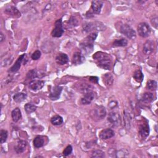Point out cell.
<instances>
[{"mask_svg": "<svg viewBox=\"0 0 158 158\" xmlns=\"http://www.w3.org/2000/svg\"><path fill=\"white\" fill-rule=\"evenodd\" d=\"M93 58L96 61L97 65L99 67L106 70L111 69V60L109 54L102 52H97L93 55Z\"/></svg>", "mask_w": 158, "mask_h": 158, "instance_id": "6da1fadb", "label": "cell"}, {"mask_svg": "<svg viewBox=\"0 0 158 158\" xmlns=\"http://www.w3.org/2000/svg\"><path fill=\"white\" fill-rule=\"evenodd\" d=\"M105 25L100 22H89L83 25V30L85 32H90L93 31H103Z\"/></svg>", "mask_w": 158, "mask_h": 158, "instance_id": "7a4b0ae2", "label": "cell"}, {"mask_svg": "<svg viewBox=\"0 0 158 158\" xmlns=\"http://www.w3.org/2000/svg\"><path fill=\"white\" fill-rule=\"evenodd\" d=\"M120 32L129 39L134 40L136 38V32L133 28L127 24H123L120 28Z\"/></svg>", "mask_w": 158, "mask_h": 158, "instance_id": "3957f363", "label": "cell"}, {"mask_svg": "<svg viewBox=\"0 0 158 158\" xmlns=\"http://www.w3.org/2000/svg\"><path fill=\"white\" fill-rule=\"evenodd\" d=\"M64 28L62 23V19L57 20L54 24V28L51 32V35L53 37L60 38L64 34Z\"/></svg>", "mask_w": 158, "mask_h": 158, "instance_id": "277c9868", "label": "cell"}, {"mask_svg": "<svg viewBox=\"0 0 158 158\" xmlns=\"http://www.w3.org/2000/svg\"><path fill=\"white\" fill-rule=\"evenodd\" d=\"M138 33L141 37H148L151 33L150 27L145 22L140 23L138 26Z\"/></svg>", "mask_w": 158, "mask_h": 158, "instance_id": "5b68a950", "label": "cell"}, {"mask_svg": "<svg viewBox=\"0 0 158 158\" xmlns=\"http://www.w3.org/2000/svg\"><path fill=\"white\" fill-rule=\"evenodd\" d=\"M109 122L115 126H119L121 124V118L120 115L117 112H111L109 114L108 116Z\"/></svg>", "mask_w": 158, "mask_h": 158, "instance_id": "8992f818", "label": "cell"}, {"mask_svg": "<svg viewBox=\"0 0 158 158\" xmlns=\"http://www.w3.org/2000/svg\"><path fill=\"white\" fill-rule=\"evenodd\" d=\"M106 116V108L102 106H98L94 110V116L98 120L104 119Z\"/></svg>", "mask_w": 158, "mask_h": 158, "instance_id": "52a82bcc", "label": "cell"}, {"mask_svg": "<svg viewBox=\"0 0 158 158\" xmlns=\"http://www.w3.org/2000/svg\"><path fill=\"white\" fill-rule=\"evenodd\" d=\"M154 43L153 40H147L143 46V52L147 55H150L154 52Z\"/></svg>", "mask_w": 158, "mask_h": 158, "instance_id": "ba28073f", "label": "cell"}, {"mask_svg": "<svg viewBox=\"0 0 158 158\" xmlns=\"http://www.w3.org/2000/svg\"><path fill=\"white\" fill-rule=\"evenodd\" d=\"M45 82L40 80H33L29 83V87L33 91H37L41 90L44 87Z\"/></svg>", "mask_w": 158, "mask_h": 158, "instance_id": "9c48e42d", "label": "cell"}, {"mask_svg": "<svg viewBox=\"0 0 158 158\" xmlns=\"http://www.w3.org/2000/svg\"><path fill=\"white\" fill-rule=\"evenodd\" d=\"M62 90L63 88L61 87H60V86H56V87H53L49 95L50 98L51 100H53V101L58 99L60 97Z\"/></svg>", "mask_w": 158, "mask_h": 158, "instance_id": "30bf717a", "label": "cell"}, {"mask_svg": "<svg viewBox=\"0 0 158 158\" xmlns=\"http://www.w3.org/2000/svg\"><path fill=\"white\" fill-rule=\"evenodd\" d=\"M85 61V57L82 53L77 51L74 53L73 56L72 63L74 65H80L82 64Z\"/></svg>", "mask_w": 158, "mask_h": 158, "instance_id": "8fae6325", "label": "cell"}, {"mask_svg": "<svg viewBox=\"0 0 158 158\" xmlns=\"http://www.w3.org/2000/svg\"><path fill=\"white\" fill-rule=\"evenodd\" d=\"M5 12L8 15L12 16V17H15V18H19L21 16V14L19 11V10L14 6H11L8 7L7 8L5 9Z\"/></svg>", "mask_w": 158, "mask_h": 158, "instance_id": "7c38bea8", "label": "cell"}, {"mask_svg": "<svg viewBox=\"0 0 158 158\" xmlns=\"http://www.w3.org/2000/svg\"><path fill=\"white\" fill-rule=\"evenodd\" d=\"M115 135L114 131L111 128H106L99 134V137L102 140H108L113 137Z\"/></svg>", "mask_w": 158, "mask_h": 158, "instance_id": "4fadbf2b", "label": "cell"}, {"mask_svg": "<svg viewBox=\"0 0 158 158\" xmlns=\"http://www.w3.org/2000/svg\"><path fill=\"white\" fill-rule=\"evenodd\" d=\"M95 98V94L93 92H89L84 95L81 99V102L83 105H90Z\"/></svg>", "mask_w": 158, "mask_h": 158, "instance_id": "5bb4252c", "label": "cell"}, {"mask_svg": "<svg viewBox=\"0 0 158 158\" xmlns=\"http://www.w3.org/2000/svg\"><path fill=\"white\" fill-rule=\"evenodd\" d=\"M139 134L143 138H146L150 134V128L147 124H143L140 126Z\"/></svg>", "mask_w": 158, "mask_h": 158, "instance_id": "9a60e30c", "label": "cell"}, {"mask_svg": "<svg viewBox=\"0 0 158 158\" xmlns=\"http://www.w3.org/2000/svg\"><path fill=\"white\" fill-rule=\"evenodd\" d=\"M25 57V54H24L18 57V59L16 61L15 64H14L13 65V66L11 68V69H10L11 72H12V73H16V72H18L19 70V69L21 66V64L23 62Z\"/></svg>", "mask_w": 158, "mask_h": 158, "instance_id": "2e32d148", "label": "cell"}, {"mask_svg": "<svg viewBox=\"0 0 158 158\" xmlns=\"http://www.w3.org/2000/svg\"><path fill=\"white\" fill-rule=\"evenodd\" d=\"M26 147H27V142L24 140H20L17 142L16 145L15 146V147H14V150H15L16 152L18 154H21L25 151Z\"/></svg>", "mask_w": 158, "mask_h": 158, "instance_id": "e0dca14e", "label": "cell"}, {"mask_svg": "<svg viewBox=\"0 0 158 158\" xmlns=\"http://www.w3.org/2000/svg\"><path fill=\"white\" fill-rule=\"evenodd\" d=\"M103 6V2L102 1H93L92 3V9L95 14H99Z\"/></svg>", "mask_w": 158, "mask_h": 158, "instance_id": "ac0fdd59", "label": "cell"}, {"mask_svg": "<svg viewBox=\"0 0 158 158\" xmlns=\"http://www.w3.org/2000/svg\"><path fill=\"white\" fill-rule=\"evenodd\" d=\"M56 63L60 65H64L69 61V57L65 53H60L56 57Z\"/></svg>", "mask_w": 158, "mask_h": 158, "instance_id": "d6986e66", "label": "cell"}, {"mask_svg": "<svg viewBox=\"0 0 158 158\" xmlns=\"http://www.w3.org/2000/svg\"><path fill=\"white\" fill-rule=\"evenodd\" d=\"M11 116L12 121L14 122H18L22 117V114L20 109L19 108H16L14 109L11 112Z\"/></svg>", "mask_w": 158, "mask_h": 158, "instance_id": "ffe728a7", "label": "cell"}, {"mask_svg": "<svg viewBox=\"0 0 158 158\" xmlns=\"http://www.w3.org/2000/svg\"><path fill=\"white\" fill-rule=\"evenodd\" d=\"M81 47L83 51L86 53H90L93 50V44L88 41L81 44Z\"/></svg>", "mask_w": 158, "mask_h": 158, "instance_id": "44dd1931", "label": "cell"}, {"mask_svg": "<svg viewBox=\"0 0 158 158\" xmlns=\"http://www.w3.org/2000/svg\"><path fill=\"white\" fill-rule=\"evenodd\" d=\"M79 89L80 92L86 94L89 92H92V90L93 88L91 85H89L87 83H80Z\"/></svg>", "mask_w": 158, "mask_h": 158, "instance_id": "7402d4cb", "label": "cell"}, {"mask_svg": "<svg viewBox=\"0 0 158 158\" xmlns=\"http://www.w3.org/2000/svg\"><path fill=\"white\" fill-rule=\"evenodd\" d=\"M103 82L105 83V85L108 86V87H109V86H111L113 83L114 82V77L111 74H106L103 76Z\"/></svg>", "mask_w": 158, "mask_h": 158, "instance_id": "603a6c76", "label": "cell"}, {"mask_svg": "<svg viewBox=\"0 0 158 158\" xmlns=\"http://www.w3.org/2000/svg\"><path fill=\"white\" fill-rule=\"evenodd\" d=\"M128 41L125 38H121V39H117L115 40L112 44V46L114 47H125L127 45Z\"/></svg>", "mask_w": 158, "mask_h": 158, "instance_id": "cb8c5ba5", "label": "cell"}, {"mask_svg": "<svg viewBox=\"0 0 158 158\" xmlns=\"http://www.w3.org/2000/svg\"><path fill=\"white\" fill-rule=\"evenodd\" d=\"M44 139L41 136H38L34 140V145L35 148H39L44 145Z\"/></svg>", "mask_w": 158, "mask_h": 158, "instance_id": "d4e9b609", "label": "cell"}, {"mask_svg": "<svg viewBox=\"0 0 158 158\" xmlns=\"http://www.w3.org/2000/svg\"><path fill=\"white\" fill-rule=\"evenodd\" d=\"M154 96L153 94L151 93H145L143 94L141 96V100L142 102L145 103H150L153 101Z\"/></svg>", "mask_w": 158, "mask_h": 158, "instance_id": "484cf974", "label": "cell"}, {"mask_svg": "<svg viewBox=\"0 0 158 158\" xmlns=\"http://www.w3.org/2000/svg\"><path fill=\"white\" fill-rule=\"evenodd\" d=\"M27 95L24 93H18L14 95L13 99L16 103H21L26 99Z\"/></svg>", "mask_w": 158, "mask_h": 158, "instance_id": "4316f807", "label": "cell"}, {"mask_svg": "<svg viewBox=\"0 0 158 158\" xmlns=\"http://www.w3.org/2000/svg\"><path fill=\"white\" fill-rule=\"evenodd\" d=\"M133 77L135 79V80L137 81V82L141 83L142 81L143 80L144 76H143L141 70L140 69H138L134 73V74L133 75Z\"/></svg>", "mask_w": 158, "mask_h": 158, "instance_id": "83f0119b", "label": "cell"}, {"mask_svg": "<svg viewBox=\"0 0 158 158\" xmlns=\"http://www.w3.org/2000/svg\"><path fill=\"white\" fill-rule=\"evenodd\" d=\"M51 122L54 125L58 126L63 123V119L61 116L56 115V116H54L51 118Z\"/></svg>", "mask_w": 158, "mask_h": 158, "instance_id": "f1b7e54d", "label": "cell"}, {"mask_svg": "<svg viewBox=\"0 0 158 158\" xmlns=\"http://www.w3.org/2000/svg\"><path fill=\"white\" fill-rule=\"evenodd\" d=\"M24 109L27 114H31L36 111L37 106L32 103H27L24 106Z\"/></svg>", "mask_w": 158, "mask_h": 158, "instance_id": "f546056e", "label": "cell"}, {"mask_svg": "<svg viewBox=\"0 0 158 158\" xmlns=\"http://www.w3.org/2000/svg\"><path fill=\"white\" fill-rule=\"evenodd\" d=\"M40 76V75L38 74V71L36 69H32L28 72V73L27 74V78L34 79L39 77Z\"/></svg>", "mask_w": 158, "mask_h": 158, "instance_id": "4dcf8cb0", "label": "cell"}, {"mask_svg": "<svg viewBox=\"0 0 158 158\" xmlns=\"http://www.w3.org/2000/svg\"><path fill=\"white\" fill-rule=\"evenodd\" d=\"M157 82L155 80H150L148 81L146 88L149 90H157Z\"/></svg>", "mask_w": 158, "mask_h": 158, "instance_id": "1f68e13d", "label": "cell"}, {"mask_svg": "<svg viewBox=\"0 0 158 158\" xmlns=\"http://www.w3.org/2000/svg\"><path fill=\"white\" fill-rule=\"evenodd\" d=\"M8 138V132L5 130H2L0 132V143L3 144L6 142Z\"/></svg>", "mask_w": 158, "mask_h": 158, "instance_id": "d6a6232c", "label": "cell"}, {"mask_svg": "<svg viewBox=\"0 0 158 158\" xmlns=\"http://www.w3.org/2000/svg\"><path fill=\"white\" fill-rule=\"evenodd\" d=\"M105 156V153L101 150L94 151L92 155V157H104Z\"/></svg>", "mask_w": 158, "mask_h": 158, "instance_id": "836d02e7", "label": "cell"}, {"mask_svg": "<svg viewBox=\"0 0 158 158\" xmlns=\"http://www.w3.org/2000/svg\"><path fill=\"white\" fill-rule=\"evenodd\" d=\"M124 120L125 122V124L127 125V127L129 128L130 127V122H131V118H130V115L128 112H126V111H125V114H124Z\"/></svg>", "mask_w": 158, "mask_h": 158, "instance_id": "e575fe53", "label": "cell"}, {"mask_svg": "<svg viewBox=\"0 0 158 158\" xmlns=\"http://www.w3.org/2000/svg\"><path fill=\"white\" fill-rule=\"evenodd\" d=\"M41 51L39 50H37L32 53L31 57L33 60H38L41 57Z\"/></svg>", "mask_w": 158, "mask_h": 158, "instance_id": "d590c367", "label": "cell"}, {"mask_svg": "<svg viewBox=\"0 0 158 158\" xmlns=\"http://www.w3.org/2000/svg\"><path fill=\"white\" fill-rule=\"evenodd\" d=\"M97 36H98V34L97 33H95V32L92 33L89 35H88V37H87V41H89V42L92 43L93 41H94L96 40Z\"/></svg>", "mask_w": 158, "mask_h": 158, "instance_id": "8d00e7d4", "label": "cell"}, {"mask_svg": "<svg viewBox=\"0 0 158 158\" xmlns=\"http://www.w3.org/2000/svg\"><path fill=\"white\" fill-rule=\"evenodd\" d=\"M72 152H73V147H72L71 145H68L64 150L63 154L64 156H67L70 155L72 153Z\"/></svg>", "mask_w": 158, "mask_h": 158, "instance_id": "74e56055", "label": "cell"}, {"mask_svg": "<svg viewBox=\"0 0 158 158\" xmlns=\"http://www.w3.org/2000/svg\"><path fill=\"white\" fill-rule=\"evenodd\" d=\"M151 24L153 25V26H154L156 28H157V25H158V19L157 18H153L152 20H151Z\"/></svg>", "mask_w": 158, "mask_h": 158, "instance_id": "f35d334b", "label": "cell"}, {"mask_svg": "<svg viewBox=\"0 0 158 158\" xmlns=\"http://www.w3.org/2000/svg\"><path fill=\"white\" fill-rule=\"evenodd\" d=\"M98 78L97 77H94V76H92V77H90V81L92 82V83H98Z\"/></svg>", "mask_w": 158, "mask_h": 158, "instance_id": "ab89813d", "label": "cell"}, {"mask_svg": "<svg viewBox=\"0 0 158 158\" xmlns=\"http://www.w3.org/2000/svg\"><path fill=\"white\" fill-rule=\"evenodd\" d=\"M5 40V37L4 34L2 32H1L0 33V43H3Z\"/></svg>", "mask_w": 158, "mask_h": 158, "instance_id": "60d3db41", "label": "cell"}]
</instances>
